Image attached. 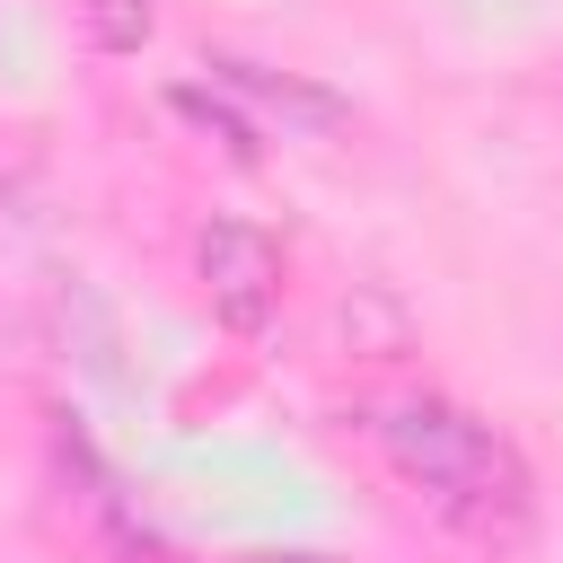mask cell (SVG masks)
I'll return each mask as SVG.
<instances>
[{"label": "cell", "mask_w": 563, "mask_h": 563, "mask_svg": "<svg viewBox=\"0 0 563 563\" xmlns=\"http://www.w3.org/2000/svg\"><path fill=\"white\" fill-rule=\"evenodd\" d=\"M369 440H378V457H387L449 528H466V537H510V528H528V510H537L528 457H519L484 413H466V405H449V396H396V405H378V413H369Z\"/></svg>", "instance_id": "obj_1"}, {"label": "cell", "mask_w": 563, "mask_h": 563, "mask_svg": "<svg viewBox=\"0 0 563 563\" xmlns=\"http://www.w3.org/2000/svg\"><path fill=\"white\" fill-rule=\"evenodd\" d=\"M194 282H202V299L229 334H264L273 308H282V246L246 220H211L194 238Z\"/></svg>", "instance_id": "obj_2"}, {"label": "cell", "mask_w": 563, "mask_h": 563, "mask_svg": "<svg viewBox=\"0 0 563 563\" xmlns=\"http://www.w3.org/2000/svg\"><path fill=\"white\" fill-rule=\"evenodd\" d=\"M70 9H79L97 53H141L150 44V0H70Z\"/></svg>", "instance_id": "obj_3"}, {"label": "cell", "mask_w": 563, "mask_h": 563, "mask_svg": "<svg viewBox=\"0 0 563 563\" xmlns=\"http://www.w3.org/2000/svg\"><path fill=\"white\" fill-rule=\"evenodd\" d=\"M229 88H246V97H282V106H299L308 123H334V97H317V88H290V79H264L255 62H211Z\"/></svg>", "instance_id": "obj_4"}, {"label": "cell", "mask_w": 563, "mask_h": 563, "mask_svg": "<svg viewBox=\"0 0 563 563\" xmlns=\"http://www.w3.org/2000/svg\"><path fill=\"white\" fill-rule=\"evenodd\" d=\"M176 106H185V114H194V123H211V132H220V141H229V150H238V158H255V132H246V123H238V114H229V106H211V97H202V88H176Z\"/></svg>", "instance_id": "obj_5"}, {"label": "cell", "mask_w": 563, "mask_h": 563, "mask_svg": "<svg viewBox=\"0 0 563 563\" xmlns=\"http://www.w3.org/2000/svg\"><path fill=\"white\" fill-rule=\"evenodd\" d=\"M255 563H317V554H255Z\"/></svg>", "instance_id": "obj_6"}]
</instances>
